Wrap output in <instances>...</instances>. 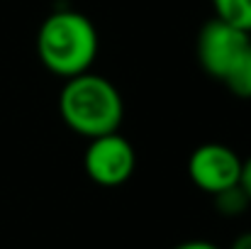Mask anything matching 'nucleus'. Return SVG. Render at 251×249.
<instances>
[{
    "mask_svg": "<svg viewBox=\"0 0 251 249\" xmlns=\"http://www.w3.org/2000/svg\"><path fill=\"white\" fill-rule=\"evenodd\" d=\"M83 164L90 181L105 188H115L129 181V176L134 173L137 154H134V147L122 135L110 132V135L90 139Z\"/></svg>",
    "mask_w": 251,
    "mask_h": 249,
    "instance_id": "obj_4",
    "label": "nucleus"
},
{
    "mask_svg": "<svg viewBox=\"0 0 251 249\" xmlns=\"http://www.w3.org/2000/svg\"><path fill=\"white\" fill-rule=\"evenodd\" d=\"M173 249H220V247L212 245V242H207V240H188V242L176 245Z\"/></svg>",
    "mask_w": 251,
    "mask_h": 249,
    "instance_id": "obj_10",
    "label": "nucleus"
},
{
    "mask_svg": "<svg viewBox=\"0 0 251 249\" xmlns=\"http://www.w3.org/2000/svg\"><path fill=\"white\" fill-rule=\"evenodd\" d=\"M249 44V32L215 17V20L205 22V27L200 29V37H198L200 66L210 76L225 81L227 74L234 69V64L242 59V54L247 52Z\"/></svg>",
    "mask_w": 251,
    "mask_h": 249,
    "instance_id": "obj_3",
    "label": "nucleus"
},
{
    "mask_svg": "<svg viewBox=\"0 0 251 249\" xmlns=\"http://www.w3.org/2000/svg\"><path fill=\"white\" fill-rule=\"evenodd\" d=\"M249 203H251L249 195L244 193V188H242L239 183L215 195V205H217V210H220L222 215H239V213H244V208H247Z\"/></svg>",
    "mask_w": 251,
    "mask_h": 249,
    "instance_id": "obj_8",
    "label": "nucleus"
},
{
    "mask_svg": "<svg viewBox=\"0 0 251 249\" xmlns=\"http://www.w3.org/2000/svg\"><path fill=\"white\" fill-rule=\"evenodd\" d=\"M229 249H251V232L239 235V237L232 242V247H229Z\"/></svg>",
    "mask_w": 251,
    "mask_h": 249,
    "instance_id": "obj_11",
    "label": "nucleus"
},
{
    "mask_svg": "<svg viewBox=\"0 0 251 249\" xmlns=\"http://www.w3.org/2000/svg\"><path fill=\"white\" fill-rule=\"evenodd\" d=\"M188 173H190V181L200 191L217 195V193L239 183L242 162L225 144H202L190 154Z\"/></svg>",
    "mask_w": 251,
    "mask_h": 249,
    "instance_id": "obj_5",
    "label": "nucleus"
},
{
    "mask_svg": "<svg viewBox=\"0 0 251 249\" xmlns=\"http://www.w3.org/2000/svg\"><path fill=\"white\" fill-rule=\"evenodd\" d=\"M42 64L59 76L74 79L90 69L98 56V32L76 10H59L44 20L37 34Z\"/></svg>",
    "mask_w": 251,
    "mask_h": 249,
    "instance_id": "obj_1",
    "label": "nucleus"
},
{
    "mask_svg": "<svg viewBox=\"0 0 251 249\" xmlns=\"http://www.w3.org/2000/svg\"><path fill=\"white\" fill-rule=\"evenodd\" d=\"M59 110H61L64 122L74 132L95 139V137L117 132L125 108L112 83L102 76L85 71L81 76H74L66 81L59 98Z\"/></svg>",
    "mask_w": 251,
    "mask_h": 249,
    "instance_id": "obj_2",
    "label": "nucleus"
},
{
    "mask_svg": "<svg viewBox=\"0 0 251 249\" xmlns=\"http://www.w3.org/2000/svg\"><path fill=\"white\" fill-rule=\"evenodd\" d=\"M239 186L244 188V193L249 195V200H251V157L247 162H242V178H239Z\"/></svg>",
    "mask_w": 251,
    "mask_h": 249,
    "instance_id": "obj_9",
    "label": "nucleus"
},
{
    "mask_svg": "<svg viewBox=\"0 0 251 249\" xmlns=\"http://www.w3.org/2000/svg\"><path fill=\"white\" fill-rule=\"evenodd\" d=\"M225 83L237 98H251V44L242 54V59L234 64V69L227 74Z\"/></svg>",
    "mask_w": 251,
    "mask_h": 249,
    "instance_id": "obj_7",
    "label": "nucleus"
},
{
    "mask_svg": "<svg viewBox=\"0 0 251 249\" xmlns=\"http://www.w3.org/2000/svg\"><path fill=\"white\" fill-rule=\"evenodd\" d=\"M215 17L249 32L251 29V0H212Z\"/></svg>",
    "mask_w": 251,
    "mask_h": 249,
    "instance_id": "obj_6",
    "label": "nucleus"
}]
</instances>
